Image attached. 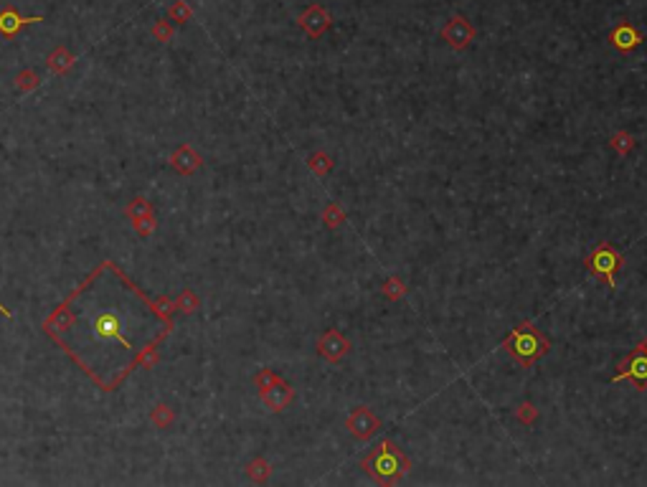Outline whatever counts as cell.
Here are the masks:
<instances>
[{"label":"cell","mask_w":647,"mask_h":487,"mask_svg":"<svg viewBox=\"0 0 647 487\" xmlns=\"http://www.w3.org/2000/svg\"><path fill=\"white\" fill-rule=\"evenodd\" d=\"M500 348H503V353L510 355L518 366L531 368L533 363H538L541 358H546V355L551 353V340H548L531 320H523V323H518L513 330H510V335L500 343Z\"/></svg>","instance_id":"3957f363"},{"label":"cell","mask_w":647,"mask_h":487,"mask_svg":"<svg viewBox=\"0 0 647 487\" xmlns=\"http://www.w3.org/2000/svg\"><path fill=\"white\" fill-rule=\"evenodd\" d=\"M642 41H645V36H642L629 20H620L607 36V44L615 51H620V54H632Z\"/></svg>","instance_id":"30bf717a"},{"label":"cell","mask_w":647,"mask_h":487,"mask_svg":"<svg viewBox=\"0 0 647 487\" xmlns=\"http://www.w3.org/2000/svg\"><path fill=\"white\" fill-rule=\"evenodd\" d=\"M381 426H383V421H381L368 406H353L350 414L345 417V429H348L350 437H355L358 442L374 439L376 431H378Z\"/></svg>","instance_id":"8992f818"},{"label":"cell","mask_w":647,"mask_h":487,"mask_svg":"<svg viewBox=\"0 0 647 487\" xmlns=\"http://www.w3.org/2000/svg\"><path fill=\"white\" fill-rule=\"evenodd\" d=\"M168 163H171V168H173V171H175V173H180V175H193V173H196L198 168H201V165H203V158H201V155H198V150H196V147H193V145H188V142H185V145H180L175 152H173V155H171V160H168Z\"/></svg>","instance_id":"7c38bea8"},{"label":"cell","mask_w":647,"mask_h":487,"mask_svg":"<svg viewBox=\"0 0 647 487\" xmlns=\"http://www.w3.org/2000/svg\"><path fill=\"white\" fill-rule=\"evenodd\" d=\"M46 63H49V69L54 71V74H66V71L76 63V56L66 49V46H56V49L49 54Z\"/></svg>","instance_id":"5bb4252c"},{"label":"cell","mask_w":647,"mask_h":487,"mask_svg":"<svg viewBox=\"0 0 647 487\" xmlns=\"http://www.w3.org/2000/svg\"><path fill=\"white\" fill-rule=\"evenodd\" d=\"M348 353H350V340L343 335L340 330L330 328V330H325L323 335L317 338V355H320L323 361L338 366V363L345 361V355Z\"/></svg>","instance_id":"52a82bcc"},{"label":"cell","mask_w":647,"mask_h":487,"mask_svg":"<svg viewBox=\"0 0 647 487\" xmlns=\"http://www.w3.org/2000/svg\"><path fill=\"white\" fill-rule=\"evenodd\" d=\"M277 381H282V376L274 374L272 368H261V371H257V376H254V386L259 388V391H264V388H269L272 383H277Z\"/></svg>","instance_id":"d4e9b609"},{"label":"cell","mask_w":647,"mask_h":487,"mask_svg":"<svg viewBox=\"0 0 647 487\" xmlns=\"http://www.w3.org/2000/svg\"><path fill=\"white\" fill-rule=\"evenodd\" d=\"M135 231H137L140 236H150L152 231H155V226H158V221H155V214H147L142 216V218H135Z\"/></svg>","instance_id":"4316f807"},{"label":"cell","mask_w":647,"mask_h":487,"mask_svg":"<svg viewBox=\"0 0 647 487\" xmlns=\"http://www.w3.org/2000/svg\"><path fill=\"white\" fill-rule=\"evenodd\" d=\"M515 419H518L520 424L533 426L536 424V419H538V409H536L531 401H523V404L515 406Z\"/></svg>","instance_id":"7402d4cb"},{"label":"cell","mask_w":647,"mask_h":487,"mask_svg":"<svg viewBox=\"0 0 647 487\" xmlns=\"http://www.w3.org/2000/svg\"><path fill=\"white\" fill-rule=\"evenodd\" d=\"M307 168H310L317 178H325L333 168H335V160L330 158L325 150H315L310 158H307Z\"/></svg>","instance_id":"9a60e30c"},{"label":"cell","mask_w":647,"mask_h":487,"mask_svg":"<svg viewBox=\"0 0 647 487\" xmlns=\"http://www.w3.org/2000/svg\"><path fill=\"white\" fill-rule=\"evenodd\" d=\"M31 23H44V16H18L16 8L0 11V36L13 38L20 28H25V25Z\"/></svg>","instance_id":"4fadbf2b"},{"label":"cell","mask_w":647,"mask_h":487,"mask_svg":"<svg viewBox=\"0 0 647 487\" xmlns=\"http://www.w3.org/2000/svg\"><path fill=\"white\" fill-rule=\"evenodd\" d=\"M196 307H198V297L190 290H185L183 295H180V297L173 302V310H180V312H185V315L196 312Z\"/></svg>","instance_id":"cb8c5ba5"},{"label":"cell","mask_w":647,"mask_h":487,"mask_svg":"<svg viewBox=\"0 0 647 487\" xmlns=\"http://www.w3.org/2000/svg\"><path fill=\"white\" fill-rule=\"evenodd\" d=\"M0 315H3V317H11V310H8V307H3V302H0Z\"/></svg>","instance_id":"f1b7e54d"},{"label":"cell","mask_w":647,"mask_h":487,"mask_svg":"<svg viewBox=\"0 0 647 487\" xmlns=\"http://www.w3.org/2000/svg\"><path fill=\"white\" fill-rule=\"evenodd\" d=\"M345 221H348V216H345L340 203L333 201L323 209V223L328 228H340V226H345Z\"/></svg>","instance_id":"ac0fdd59"},{"label":"cell","mask_w":647,"mask_h":487,"mask_svg":"<svg viewBox=\"0 0 647 487\" xmlns=\"http://www.w3.org/2000/svg\"><path fill=\"white\" fill-rule=\"evenodd\" d=\"M259 399L269 412L279 414V412H285L287 406L295 401V388L282 378V381H277V383H272L269 388H264V391H259Z\"/></svg>","instance_id":"8fae6325"},{"label":"cell","mask_w":647,"mask_h":487,"mask_svg":"<svg viewBox=\"0 0 647 487\" xmlns=\"http://www.w3.org/2000/svg\"><path fill=\"white\" fill-rule=\"evenodd\" d=\"M609 145H612L615 152H620V155H629L637 147V137L632 132H627V130H620V132H615L609 137Z\"/></svg>","instance_id":"e0dca14e"},{"label":"cell","mask_w":647,"mask_h":487,"mask_svg":"<svg viewBox=\"0 0 647 487\" xmlns=\"http://www.w3.org/2000/svg\"><path fill=\"white\" fill-rule=\"evenodd\" d=\"M637 345H640L642 350H647V338H645V340H640V343H637Z\"/></svg>","instance_id":"f546056e"},{"label":"cell","mask_w":647,"mask_h":487,"mask_svg":"<svg viewBox=\"0 0 647 487\" xmlns=\"http://www.w3.org/2000/svg\"><path fill=\"white\" fill-rule=\"evenodd\" d=\"M16 84H18L20 92H31V89H36V84H41V82H38L36 71L25 69V71H20V74L16 76Z\"/></svg>","instance_id":"83f0119b"},{"label":"cell","mask_w":647,"mask_h":487,"mask_svg":"<svg viewBox=\"0 0 647 487\" xmlns=\"http://www.w3.org/2000/svg\"><path fill=\"white\" fill-rule=\"evenodd\" d=\"M442 38H444V44L450 46V49H455V51H464L467 49L472 41H475V25L469 23L464 16H452L447 23H444V28H442Z\"/></svg>","instance_id":"ba28073f"},{"label":"cell","mask_w":647,"mask_h":487,"mask_svg":"<svg viewBox=\"0 0 647 487\" xmlns=\"http://www.w3.org/2000/svg\"><path fill=\"white\" fill-rule=\"evenodd\" d=\"M173 312V302H152L112 259H104L41 328L94 386L114 391L135 368L158 363Z\"/></svg>","instance_id":"6da1fadb"},{"label":"cell","mask_w":647,"mask_h":487,"mask_svg":"<svg viewBox=\"0 0 647 487\" xmlns=\"http://www.w3.org/2000/svg\"><path fill=\"white\" fill-rule=\"evenodd\" d=\"M622 264H624V257H622L620 249H617L615 244H609V241L596 244V247L586 254V259H584L586 272H589L591 277L599 279V282H604L609 290H617L615 274L622 269Z\"/></svg>","instance_id":"277c9868"},{"label":"cell","mask_w":647,"mask_h":487,"mask_svg":"<svg viewBox=\"0 0 647 487\" xmlns=\"http://www.w3.org/2000/svg\"><path fill=\"white\" fill-rule=\"evenodd\" d=\"M406 292H409V287H406L404 279L396 277V274H393V277H388L386 282L381 285V295H383V297H386L388 302H399V300L404 297Z\"/></svg>","instance_id":"2e32d148"},{"label":"cell","mask_w":647,"mask_h":487,"mask_svg":"<svg viewBox=\"0 0 647 487\" xmlns=\"http://www.w3.org/2000/svg\"><path fill=\"white\" fill-rule=\"evenodd\" d=\"M247 475L252 477L254 482H266L269 480V475H272V464L266 462L264 457H257V460H252V462L247 464Z\"/></svg>","instance_id":"d6986e66"},{"label":"cell","mask_w":647,"mask_h":487,"mask_svg":"<svg viewBox=\"0 0 647 487\" xmlns=\"http://www.w3.org/2000/svg\"><path fill=\"white\" fill-rule=\"evenodd\" d=\"M330 23H333V16H330L320 3L307 6L302 13H300V18H297V25L304 31V36L312 38V41L323 36V33L330 28Z\"/></svg>","instance_id":"9c48e42d"},{"label":"cell","mask_w":647,"mask_h":487,"mask_svg":"<svg viewBox=\"0 0 647 487\" xmlns=\"http://www.w3.org/2000/svg\"><path fill=\"white\" fill-rule=\"evenodd\" d=\"M147 214H152V206L145 201V198H135V201L125 209V216L127 218H133V221L135 218H142V216H147Z\"/></svg>","instance_id":"484cf974"},{"label":"cell","mask_w":647,"mask_h":487,"mask_svg":"<svg viewBox=\"0 0 647 487\" xmlns=\"http://www.w3.org/2000/svg\"><path fill=\"white\" fill-rule=\"evenodd\" d=\"M361 469L378 485H396L412 472V460L393 439H381L361 460Z\"/></svg>","instance_id":"7a4b0ae2"},{"label":"cell","mask_w":647,"mask_h":487,"mask_svg":"<svg viewBox=\"0 0 647 487\" xmlns=\"http://www.w3.org/2000/svg\"><path fill=\"white\" fill-rule=\"evenodd\" d=\"M152 38L158 41V44H171L173 41V20H155V25H152Z\"/></svg>","instance_id":"603a6c76"},{"label":"cell","mask_w":647,"mask_h":487,"mask_svg":"<svg viewBox=\"0 0 647 487\" xmlns=\"http://www.w3.org/2000/svg\"><path fill=\"white\" fill-rule=\"evenodd\" d=\"M168 18H171L173 23H188V20L193 18V8H190L185 0H175L171 6V11H168Z\"/></svg>","instance_id":"44dd1931"},{"label":"cell","mask_w":647,"mask_h":487,"mask_svg":"<svg viewBox=\"0 0 647 487\" xmlns=\"http://www.w3.org/2000/svg\"><path fill=\"white\" fill-rule=\"evenodd\" d=\"M152 424L158 426V429H168V426H173V421H175V414H173V409L171 406H165V404H160V406H155L152 409Z\"/></svg>","instance_id":"ffe728a7"},{"label":"cell","mask_w":647,"mask_h":487,"mask_svg":"<svg viewBox=\"0 0 647 487\" xmlns=\"http://www.w3.org/2000/svg\"><path fill=\"white\" fill-rule=\"evenodd\" d=\"M612 381H615V383L617 381H632L640 391H647V350H642L640 345H634L632 353L617 366V374Z\"/></svg>","instance_id":"5b68a950"}]
</instances>
